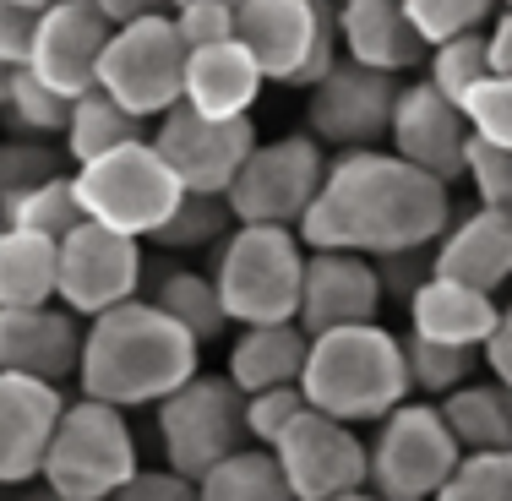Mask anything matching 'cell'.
<instances>
[{
    "label": "cell",
    "mask_w": 512,
    "mask_h": 501,
    "mask_svg": "<svg viewBox=\"0 0 512 501\" xmlns=\"http://www.w3.org/2000/svg\"><path fill=\"white\" fill-rule=\"evenodd\" d=\"M158 311H169L180 327H186L197 344H213L218 333L229 327V311L224 300H218V284L213 273H191V267H175V273L158 278V289L148 295Z\"/></svg>",
    "instance_id": "f546056e"
},
{
    "label": "cell",
    "mask_w": 512,
    "mask_h": 501,
    "mask_svg": "<svg viewBox=\"0 0 512 501\" xmlns=\"http://www.w3.org/2000/svg\"><path fill=\"white\" fill-rule=\"evenodd\" d=\"M453 224V197L436 175L414 169L393 148H355L327 158V180L300 218L306 251L398 256L431 251Z\"/></svg>",
    "instance_id": "6da1fadb"
},
{
    "label": "cell",
    "mask_w": 512,
    "mask_h": 501,
    "mask_svg": "<svg viewBox=\"0 0 512 501\" xmlns=\"http://www.w3.org/2000/svg\"><path fill=\"white\" fill-rule=\"evenodd\" d=\"M502 6H507V11H512V0H502Z\"/></svg>",
    "instance_id": "db71d44e"
},
{
    "label": "cell",
    "mask_w": 512,
    "mask_h": 501,
    "mask_svg": "<svg viewBox=\"0 0 512 501\" xmlns=\"http://www.w3.org/2000/svg\"><path fill=\"white\" fill-rule=\"evenodd\" d=\"M431 273L458 278L485 295L512 284V213L507 207H474L458 224H447L442 240L431 246Z\"/></svg>",
    "instance_id": "7402d4cb"
},
{
    "label": "cell",
    "mask_w": 512,
    "mask_h": 501,
    "mask_svg": "<svg viewBox=\"0 0 512 501\" xmlns=\"http://www.w3.org/2000/svg\"><path fill=\"white\" fill-rule=\"evenodd\" d=\"M333 501H382L376 491H349V496H333Z\"/></svg>",
    "instance_id": "c3c4849f"
},
{
    "label": "cell",
    "mask_w": 512,
    "mask_h": 501,
    "mask_svg": "<svg viewBox=\"0 0 512 501\" xmlns=\"http://www.w3.org/2000/svg\"><path fill=\"white\" fill-rule=\"evenodd\" d=\"M82 197H77V180L71 175H44L39 186H28L17 202L0 213V224H17V229H33V235H44V240H66L71 229L82 224Z\"/></svg>",
    "instance_id": "4dcf8cb0"
},
{
    "label": "cell",
    "mask_w": 512,
    "mask_h": 501,
    "mask_svg": "<svg viewBox=\"0 0 512 501\" xmlns=\"http://www.w3.org/2000/svg\"><path fill=\"white\" fill-rule=\"evenodd\" d=\"M6 88H11V66H0V104H6Z\"/></svg>",
    "instance_id": "f907efd6"
},
{
    "label": "cell",
    "mask_w": 512,
    "mask_h": 501,
    "mask_svg": "<svg viewBox=\"0 0 512 501\" xmlns=\"http://www.w3.org/2000/svg\"><path fill=\"white\" fill-rule=\"evenodd\" d=\"M398 158H409L414 169L436 175L442 186L463 180V164H469V120L463 109L447 99L436 82H404L398 88V104H393V131H387Z\"/></svg>",
    "instance_id": "e0dca14e"
},
{
    "label": "cell",
    "mask_w": 512,
    "mask_h": 501,
    "mask_svg": "<svg viewBox=\"0 0 512 501\" xmlns=\"http://www.w3.org/2000/svg\"><path fill=\"white\" fill-rule=\"evenodd\" d=\"M60 278V240L0 224V311L6 305H50Z\"/></svg>",
    "instance_id": "484cf974"
},
{
    "label": "cell",
    "mask_w": 512,
    "mask_h": 501,
    "mask_svg": "<svg viewBox=\"0 0 512 501\" xmlns=\"http://www.w3.org/2000/svg\"><path fill=\"white\" fill-rule=\"evenodd\" d=\"M137 469L142 458H137V436H131L126 409L99 398H77L60 414L39 480L60 501H109Z\"/></svg>",
    "instance_id": "8992f818"
},
{
    "label": "cell",
    "mask_w": 512,
    "mask_h": 501,
    "mask_svg": "<svg viewBox=\"0 0 512 501\" xmlns=\"http://www.w3.org/2000/svg\"><path fill=\"white\" fill-rule=\"evenodd\" d=\"M93 6L104 11L109 22H137V17H158V11H169V0H93Z\"/></svg>",
    "instance_id": "7dc6e473"
},
{
    "label": "cell",
    "mask_w": 512,
    "mask_h": 501,
    "mask_svg": "<svg viewBox=\"0 0 512 501\" xmlns=\"http://www.w3.org/2000/svg\"><path fill=\"white\" fill-rule=\"evenodd\" d=\"M197 501H295V491H289L273 447L246 442L197 480Z\"/></svg>",
    "instance_id": "4316f807"
},
{
    "label": "cell",
    "mask_w": 512,
    "mask_h": 501,
    "mask_svg": "<svg viewBox=\"0 0 512 501\" xmlns=\"http://www.w3.org/2000/svg\"><path fill=\"white\" fill-rule=\"evenodd\" d=\"M44 175H55V158L44 148H33V142H0V213L28 186H39Z\"/></svg>",
    "instance_id": "60d3db41"
},
{
    "label": "cell",
    "mask_w": 512,
    "mask_h": 501,
    "mask_svg": "<svg viewBox=\"0 0 512 501\" xmlns=\"http://www.w3.org/2000/svg\"><path fill=\"white\" fill-rule=\"evenodd\" d=\"M175 6H197V0H169V11ZM213 6H240V0H213Z\"/></svg>",
    "instance_id": "681fc988"
},
{
    "label": "cell",
    "mask_w": 512,
    "mask_h": 501,
    "mask_svg": "<svg viewBox=\"0 0 512 501\" xmlns=\"http://www.w3.org/2000/svg\"><path fill=\"white\" fill-rule=\"evenodd\" d=\"M158 409V447L164 463L186 480H202L218 458H229L235 447H246V393L229 376H191L186 387H175Z\"/></svg>",
    "instance_id": "30bf717a"
},
{
    "label": "cell",
    "mask_w": 512,
    "mask_h": 501,
    "mask_svg": "<svg viewBox=\"0 0 512 501\" xmlns=\"http://www.w3.org/2000/svg\"><path fill=\"white\" fill-rule=\"evenodd\" d=\"M137 289H142V240L137 235H120V229H104L93 218H82L60 240L55 300L66 311H77L82 322L137 300Z\"/></svg>",
    "instance_id": "5bb4252c"
},
{
    "label": "cell",
    "mask_w": 512,
    "mask_h": 501,
    "mask_svg": "<svg viewBox=\"0 0 512 501\" xmlns=\"http://www.w3.org/2000/svg\"><path fill=\"white\" fill-rule=\"evenodd\" d=\"M235 39L278 88H311L338 66V22L327 0H240Z\"/></svg>",
    "instance_id": "52a82bcc"
},
{
    "label": "cell",
    "mask_w": 512,
    "mask_h": 501,
    "mask_svg": "<svg viewBox=\"0 0 512 501\" xmlns=\"http://www.w3.org/2000/svg\"><path fill=\"white\" fill-rule=\"evenodd\" d=\"M235 11H240V6H213V0H197V6H175L169 17H175L186 50H202V44L235 39Z\"/></svg>",
    "instance_id": "b9f144b4"
},
{
    "label": "cell",
    "mask_w": 512,
    "mask_h": 501,
    "mask_svg": "<svg viewBox=\"0 0 512 501\" xmlns=\"http://www.w3.org/2000/svg\"><path fill=\"white\" fill-rule=\"evenodd\" d=\"M137 137H142V120L126 104L109 99L104 88H88L82 99H71V120L60 142H66L71 164H88V158L120 148V142H137Z\"/></svg>",
    "instance_id": "f1b7e54d"
},
{
    "label": "cell",
    "mask_w": 512,
    "mask_h": 501,
    "mask_svg": "<svg viewBox=\"0 0 512 501\" xmlns=\"http://www.w3.org/2000/svg\"><path fill=\"white\" fill-rule=\"evenodd\" d=\"M33 28H39V11L22 6V0H0V66H28Z\"/></svg>",
    "instance_id": "ee69618b"
},
{
    "label": "cell",
    "mask_w": 512,
    "mask_h": 501,
    "mask_svg": "<svg viewBox=\"0 0 512 501\" xmlns=\"http://www.w3.org/2000/svg\"><path fill=\"white\" fill-rule=\"evenodd\" d=\"M213 284L235 327L300 322L306 240L289 224H235L213 256Z\"/></svg>",
    "instance_id": "277c9868"
},
{
    "label": "cell",
    "mask_w": 512,
    "mask_h": 501,
    "mask_svg": "<svg viewBox=\"0 0 512 501\" xmlns=\"http://www.w3.org/2000/svg\"><path fill=\"white\" fill-rule=\"evenodd\" d=\"M66 414V393L39 376L0 371V491L44 474V452Z\"/></svg>",
    "instance_id": "d6986e66"
},
{
    "label": "cell",
    "mask_w": 512,
    "mask_h": 501,
    "mask_svg": "<svg viewBox=\"0 0 512 501\" xmlns=\"http://www.w3.org/2000/svg\"><path fill=\"white\" fill-rule=\"evenodd\" d=\"M485 39H491V71H512V11L507 6L491 17Z\"/></svg>",
    "instance_id": "bcb514c9"
},
{
    "label": "cell",
    "mask_w": 512,
    "mask_h": 501,
    "mask_svg": "<svg viewBox=\"0 0 512 501\" xmlns=\"http://www.w3.org/2000/svg\"><path fill=\"white\" fill-rule=\"evenodd\" d=\"M186 55L191 50H186V39H180L169 11L120 22L104 44L99 88L115 104H126L137 120H158L164 109L180 104V93H186Z\"/></svg>",
    "instance_id": "9c48e42d"
},
{
    "label": "cell",
    "mask_w": 512,
    "mask_h": 501,
    "mask_svg": "<svg viewBox=\"0 0 512 501\" xmlns=\"http://www.w3.org/2000/svg\"><path fill=\"white\" fill-rule=\"evenodd\" d=\"M404 82L393 71H371L338 55V66L322 82L306 88V126L322 148L355 153V148H382L393 131V104Z\"/></svg>",
    "instance_id": "7c38bea8"
},
{
    "label": "cell",
    "mask_w": 512,
    "mask_h": 501,
    "mask_svg": "<svg viewBox=\"0 0 512 501\" xmlns=\"http://www.w3.org/2000/svg\"><path fill=\"white\" fill-rule=\"evenodd\" d=\"M82 316L50 305H6L0 311V371L39 376V382H71L82 360Z\"/></svg>",
    "instance_id": "ffe728a7"
},
{
    "label": "cell",
    "mask_w": 512,
    "mask_h": 501,
    "mask_svg": "<svg viewBox=\"0 0 512 501\" xmlns=\"http://www.w3.org/2000/svg\"><path fill=\"white\" fill-rule=\"evenodd\" d=\"M463 120H469L474 142L512 148V71H485L469 93H463Z\"/></svg>",
    "instance_id": "8d00e7d4"
},
{
    "label": "cell",
    "mask_w": 512,
    "mask_h": 501,
    "mask_svg": "<svg viewBox=\"0 0 512 501\" xmlns=\"http://www.w3.org/2000/svg\"><path fill=\"white\" fill-rule=\"evenodd\" d=\"M22 6H33V11H44V6H55V0H22Z\"/></svg>",
    "instance_id": "816d5d0a"
},
{
    "label": "cell",
    "mask_w": 512,
    "mask_h": 501,
    "mask_svg": "<svg viewBox=\"0 0 512 501\" xmlns=\"http://www.w3.org/2000/svg\"><path fill=\"white\" fill-rule=\"evenodd\" d=\"M507 425H512V387H507Z\"/></svg>",
    "instance_id": "f5cc1de1"
},
{
    "label": "cell",
    "mask_w": 512,
    "mask_h": 501,
    "mask_svg": "<svg viewBox=\"0 0 512 501\" xmlns=\"http://www.w3.org/2000/svg\"><path fill=\"white\" fill-rule=\"evenodd\" d=\"M71 180H77L82 213L93 224L137 235V240H153L164 229V218L186 202V186L169 169V158L153 148V137L120 142V148L88 158V164L71 169Z\"/></svg>",
    "instance_id": "5b68a950"
},
{
    "label": "cell",
    "mask_w": 512,
    "mask_h": 501,
    "mask_svg": "<svg viewBox=\"0 0 512 501\" xmlns=\"http://www.w3.org/2000/svg\"><path fill=\"white\" fill-rule=\"evenodd\" d=\"M496 6H502V0H404L409 22L420 28L425 44H442V39H458V33L491 28Z\"/></svg>",
    "instance_id": "74e56055"
},
{
    "label": "cell",
    "mask_w": 512,
    "mask_h": 501,
    "mask_svg": "<svg viewBox=\"0 0 512 501\" xmlns=\"http://www.w3.org/2000/svg\"><path fill=\"white\" fill-rule=\"evenodd\" d=\"M306 409L300 387H267V393H246V436L256 447H273Z\"/></svg>",
    "instance_id": "f35d334b"
},
{
    "label": "cell",
    "mask_w": 512,
    "mask_h": 501,
    "mask_svg": "<svg viewBox=\"0 0 512 501\" xmlns=\"http://www.w3.org/2000/svg\"><path fill=\"white\" fill-rule=\"evenodd\" d=\"M6 109L28 137H66V120H71V99L55 88H44L28 66L11 71V88H6Z\"/></svg>",
    "instance_id": "e575fe53"
},
{
    "label": "cell",
    "mask_w": 512,
    "mask_h": 501,
    "mask_svg": "<svg viewBox=\"0 0 512 501\" xmlns=\"http://www.w3.org/2000/svg\"><path fill=\"white\" fill-rule=\"evenodd\" d=\"M431 501H512V447L463 452L458 469Z\"/></svg>",
    "instance_id": "836d02e7"
},
{
    "label": "cell",
    "mask_w": 512,
    "mask_h": 501,
    "mask_svg": "<svg viewBox=\"0 0 512 501\" xmlns=\"http://www.w3.org/2000/svg\"><path fill=\"white\" fill-rule=\"evenodd\" d=\"M496 316H502L496 295L469 289V284L442 278V273H431L409 295V333L431 338V344H447V349H474L480 354L485 338L496 333Z\"/></svg>",
    "instance_id": "603a6c76"
},
{
    "label": "cell",
    "mask_w": 512,
    "mask_h": 501,
    "mask_svg": "<svg viewBox=\"0 0 512 501\" xmlns=\"http://www.w3.org/2000/svg\"><path fill=\"white\" fill-rule=\"evenodd\" d=\"M404 360H409V382L425 398H447L453 387H463L474 376V349H447L431 338H404Z\"/></svg>",
    "instance_id": "d590c367"
},
{
    "label": "cell",
    "mask_w": 512,
    "mask_h": 501,
    "mask_svg": "<svg viewBox=\"0 0 512 501\" xmlns=\"http://www.w3.org/2000/svg\"><path fill=\"white\" fill-rule=\"evenodd\" d=\"M458 458L463 447L442 420V403H398L387 420H376L365 491L382 501H431L458 469Z\"/></svg>",
    "instance_id": "ba28073f"
},
{
    "label": "cell",
    "mask_w": 512,
    "mask_h": 501,
    "mask_svg": "<svg viewBox=\"0 0 512 501\" xmlns=\"http://www.w3.org/2000/svg\"><path fill=\"white\" fill-rule=\"evenodd\" d=\"M311 354V333L300 322H262L240 327V338L229 344V382L240 393H267V387H300Z\"/></svg>",
    "instance_id": "d4e9b609"
},
{
    "label": "cell",
    "mask_w": 512,
    "mask_h": 501,
    "mask_svg": "<svg viewBox=\"0 0 512 501\" xmlns=\"http://www.w3.org/2000/svg\"><path fill=\"white\" fill-rule=\"evenodd\" d=\"M197 371H202V344L169 311H158L142 295L93 316L88 333H82L77 387H82V398L115 403V409L164 403Z\"/></svg>",
    "instance_id": "7a4b0ae2"
},
{
    "label": "cell",
    "mask_w": 512,
    "mask_h": 501,
    "mask_svg": "<svg viewBox=\"0 0 512 501\" xmlns=\"http://www.w3.org/2000/svg\"><path fill=\"white\" fill-rule=\"evenodd\" d=\"M382 273L360 251H306V289H300V327L333 333V327H360L382 316Z\"/></svg>",
    "instance_id": "ac0fdd59"
},
{
    "label": "cell",
    "mask_w": 512,
    "mask_h": 501,
    "mask_svg": "<svg viewBox=\"0 0 512 501\" xmlns=\"http://www.w3.org/2000/svg\"><path fill=\"white\" fill-rule=\"evenodd\" d=\"M273 458L284 469L295 501H333V496L365 491V480H371V447L355 436V425L333 420L311 403L273 442Z\"/></svg>",
    "instance_id": "9a60e30c"
},
{
    "label": "cell",
    "mask_w": 512,
    "mask_h": 501,
    "mask_svg": "<svg viewBox=\"0 0 512 501\" xmlns=\"http://www.w3.org/2000/svg\"><path fill=\"white\" fill-rule=\"evenodd\" d=\"M235 224H240V218H235V207H229V197H202V191H186V202L164 218V229L153 235V246H164V251L224 246Z\"/></svg>",
    "instance_id": "1f68e13d"
},
{
    "label": "cell",
    "mask_w": 512,
    "mask_h": 501,
    "mask_svg": "<svg viewBox=\"0 0 512 501\" xmlns=\"http://www.w3.org/2000/svg\"><path fill=\"white\" fill-rule=\"evenodd\" d=\"M262 88H267V77L240 39L202 44V50L186 55V93H180V99L191 109H202V115H213V120L251 115L256 99H262Z\"/></svg>",
    "instance_id": "cb8c5ba5"
},
{
    "label": "cell",
    "mask_w": 512,
    "mask_h": 501,
    "mask_svg": "<svg viewBox=\"0 0 512 501\" xmlns=\"http://www.w3.org/2000/svg\"><path fill=\"white\" fill-rule=\"evenodd\" d=\"M442 403V420L453 425L463 452H491L512 447V425H507V387L502 382H463Z\"/></svg>",
    "instance_id": "83f0119b"
},
{
    "label": "cell",
    "mask_w": 512,
    "mask_h": 501,
    "mask_svg": "<svg viewBox=\"0 0 512 501\" xmlns=\"http://www.w3.org/2000/svg\"><path fill=\"white\" fill-rule=\"evenodd\" d=\"M463 180L474 186L480 207H507V213H512V148L469 142V164H463Z\"/></svg>",
    "instance_id": "ab89813d"
},
{
    "label": "cell",
    "mask_w": 512,
    "mask_h": 501,
    "mask_svg": "<svg viewBox=\"0 0 512 501\" xmlns=\"http://www.w3.org/2000/svg\"><path fill=\"white\" fill-rule=\"evenodd\" d=\"M109 501H197V480L175 474L169 463L164 469H137Z\"/></svg>",
    "instance_id": "7bdbcfd3"
},
{
    "label": "cell",
    "mask_w": 512,
    "mask_h": 501,
    "mask_svg": "<svg viewBox=\"0 0 512 501\" xmlns=\"http://www.w3.org/2000/svg\"><path fill=\"white\" fill-rule=\"evenodd\" d=\"M485 71H491V39H485V28L442 39V44H431V55H425V82H436L453 104H463V93H469Z\"/></svg>",
    "instance_id": "d6a6232c"
},
{
    "label": "cell",
    "mask_w": 512,
    "mask_h": 501,
    "mask_svg": "<svg viewBox=\"0 0 512 501\" xmlns=\"http://www.w3.org/2000/svg\"><path fill=\"white\" fill-rule=\"evenodd\" d=\"M327 180V153L311 131H289V137L256 142L246 169L229 186V207L240 224H289L295 229L306 218Z\"/></svg>",
    "instance_id": "8fae6325"
},
{
    "label": "cell",
    "mask_w": 512,
    "mask_h": 501,
    "mask_svg": "<svg viewBox=\"0 0 512 501\" xmlns=\"http://www.w3.org/2000/svg\"><path fill=\"white\" fill-rule=\"evenodd\" d=\"M256 142L262 137H256L251 115L213 120V115H202V109H191L186 99L175 109H164L158 126H153V148L169 158L180 186L202 191V197H229V186H235V175L256 153Z\"/></svg>",
    "instance_id": "4fadbf2b"
},
{
    "label": "cell",
    "mask_w": 512,
    "mask_h": 501,
    "mask_svg": "<svg viewBox=\"0 0 512 501\" xmlns=\"http://www.w3.org/2000/svg\"><path fill=\"white\" fill-rule=\"evenodd\" d=\"M300 393L311 409L333 414L344 425H376L409 403V360H404V338L387 333L382 322H360V327H333L316 333L306 371H300Z\"/></svg>",
    "instance_id": "3957f363"
},
{
    "label": "cell",
    "mask_w": 512,
    "mask_h": 501,
    "mask_svg": "<svg viewBox=\"0 0 512 501\" xmlns=\"http://www.w3.org/2000/svg\"><path fill=\"white\" fill-rule=\"evenodd\" d=\"M109 33H115V22L93 0H55V6L39 11L28 71L44 88L66 93V99H82L88 88H99V60H104Z\"/></svg>",
    "instance_id": "2e32d148"
},
{
    "label": "cell",
    "mask_w": 512,
    "mask_h": 501,
    "mask_svg": "<svg viewBox=\"0 0 512 501\" xmlns=\"http://www.w3.org/2000/svg\"><path fill=\"white\" fill-rule=\"evenodd\" d=\"M333 22H338V55L355 60V66L404 77L431 55V44L409 22L404 0H338Z\"/></svg>",
    "instance_id": "44dd1931"
},
{
    "label": "cell",
    "mask_w": 512,
    "mask_h": 501,
    "mask_svg": "<svg viewBox=\"0 0 512 501\" xmlns=\"http://www.w3.org/2000/svg\"><path fill=\"white\" fill-rule=\"evenodd\" d=\"M480 360H485V371H491V382L512 387V300L502 305V316H496V333L485 338Z\"/></svg>",
    "instance_id": "f6af8a7d"
}]
</instances>
